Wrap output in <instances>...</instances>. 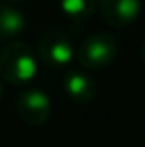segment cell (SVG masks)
Returning a JSON list of instances; mask_svg holds the SVG:
<instances>
[{
  "mask_svg": "<svg viewBox=\"0 0 145 147\" xmlns=\"http://www.w3.org/2000/svg\"><path fill=\"white\" fill-rule=\"evenodd\" d=\"M37 60L22 41H7L0 50V76L7 84L24 88L36 78Z\"/></svg>",
  "mask_w": 145,
  "mask_h": 147,
  "instance_id": "1",
  "label": "cell"
},
{
  "mask_svg": "<svg viewBox=\"0 0 145 147\" xmlns=\"http://www.w3.org/2000/svg\"><path fill=\"white\" fill-rule=\"evenodd\" d=\"M119 54V45L117 39L108 32H97L87 36L80 43L76 58L80 65L89 71H97L106 65H110Z\"/></svg>",
  "mask_w": 145,
  "mask_h": 147,
  "instance_id": "2",
  "label": "cell"
},
{
  "mask_svg": "<svg viewBox=\"0 0 145 147\" xmlns=\"http://www.w3.org/2000/svg\"><path fill=\"white\" fill-rule=\"evenodd\" d=\"M39 60L50 69H65L75 58V47L63 32L47 30L37 43Z\"/></svg>",
  "mask_w": 145,
  "mask_h": 147,
  "instance_id": "3",
  "label": "cell"
},
{
  "mask_svg": "<svg viewBox=\"0 0 145 147\" xmlns=\"http://www.w3.org/2000/svg\"><path fill=\"white\" fill-rule=\"evenodd\" d=\"M15 108H17V114L22 123H26L30 127H41L50 117L52 102L50 97L43 90L28 88L19 95Z\"/></svg>",
  "mask_w": 145,
  "mask_h": 147,
  "instance_id": "4",
  "label": "cell"
},
{
  "mask_svg": "<svg viewBox=\"0 0 145 147\" xmlns=\"http://www.w3.org/2000/svg\"><path fill=\"white\" fill-rule=\"evenodd\" d=\"M99 7L106 24L127 28L142 13V0H99Z\"/></svg>",
  "mask_w": 145,
  "mask_h": 147,
  "instance_id": "5",
  "label": "cell"
},
{
  "mask_svg": "<svg viewBox=\"0 0 145 147\" xmlns=\"http://www.w3.org/2000/svg\"><path fill=\"white\" fill-rule=\"evenodd\" d=\"M63 91L72 102L89 104L97 95V84L89 75L82 71H67L63 76Z\"/></svg>",
  "mask_w": 145,
  "mask_h": 147,
  "instance_id": "6",
  "label": "cell"
},
{
  "mask_svg": "<svg viewBox=\"0 0 145 147\" xmlns=\"http://www.w3.org/2000/svg\"><path fill=\"white\" fill-rule=\"evenodd\" d=\"M28 26V19L21 9L7 4H0V43L13 41L24 32Z\"/></svg>",
  "mask_w": 145,
  "mask_h": 147,
  "instance_id": "7",
  "label": "cell"
},
{
  "mask_svg": "<svg viewBox=\"0 0 145 147\" xmlns=\"http://www.w3.org/2000/svg\"><path fill=\"white\" fill-rule=\"evenodd\" d=\"M99 0H58L62 13L72 24H82L93 15Z\"/></svg>",
  "mask_w": 145,
  "mask_h": 147,
  "instance_id": "8",
  "label": "cell"
},
{
  "mask_svg": "<svg viewBox=\"0 0 145 147\" xmlns=\"http://www.w3.org/2000/svg\"><path fill=\"white\" fill-rule=\"evenodd\" d=\"M140 56H142V61H143V65H145V41H143V45H142V50H140Z\"/></svg>",
  "mask_w": 145,
  "mask_h": 147,
  "instance_id": "9",
  "label": "cell"
},
{
  "mask_svg": "<svg viewBox=\"0 0 145 147\" xmlns=\"http://www.w3.org/2000/svg\"><path fill=\"white\" fill-rule=\"evenodd\" d=\"M2 97H4V88H2V82H0V100H2Z\"/></svg>",
  "mask_w": 145,
  "mask_h": 147,
  "instance_id": "10",
  "label": "cell"
},
{
  "mask_svg": "<svg viewBox=\"0 0 145 147\" xmlns=\"http://www.w3.org/2000/svg\"><path fill=\"white\" fill-rule=\"evenodd\" d=\"M6 2H22V0H6Z\"/></svg>",
  "mask_w": 145,
  "mask_h": 147,
  "instance_id": "11",
  "label": "cell"
}]
</instances>
